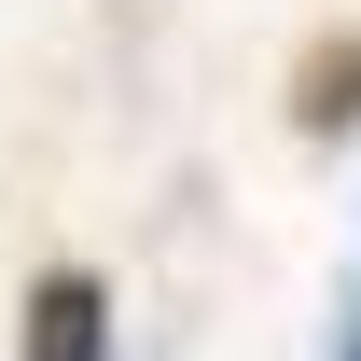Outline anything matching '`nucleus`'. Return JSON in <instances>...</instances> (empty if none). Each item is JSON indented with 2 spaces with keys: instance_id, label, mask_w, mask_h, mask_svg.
I'll use <instances>...</instances> for the list:
<instances>
[{
  "instance_id": "f257e3e1",
  "label": "nucleus",
  "mask_w": 361,
  "mask_h": 361,
  "mask_svg": "<svg viewBox=\"0 0 361 361\" xmlns=\"http://www.w3.org/2000/svg\"><path fill=\"white\" fill-rule=\"evenodd\" d=\"M28 361H111V292H97L84 264L28 292Z\"/></svg>"
},
{
  "instance_id": "f03ea898",
  "label": "nucleus",
  "mask_w": 361,
  "mask_h": 361,
  "mask_svg": "<svg viewBox=\"0 0 361 361\" xmlns=\"http://www.w3.org/2000/svg\"><path fill=\"white\" fill-rule=\"evenodd\" d=\"M319 361H361V292L334 306V348H319Z\"/></svg>"
}]
</instances>
